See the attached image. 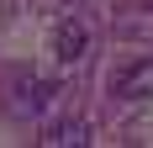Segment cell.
<instances>
[{
    "label": "cell",
    "instance_id": "6da1fadb",
    "mask_svg": "<svg viewBox=\"0 0 153 148\" xmlns=\"http://www.w3.org/2000/svg\"><path fill=\"white\" fill-rule=\"evenodd\" d=\"M111 101H122V106L153 101V58H132L111 74Z\"/></svg>",
    "mask_w": 153,
    "mask_h": 148
},
{
    "label": "cell",
    "instance_id": "7a4b0ae2",
    "mask_svg": "<svg viewBox=\"0 0 153 148\" xmlns=\"http://www.w3.org/2000/svg\"><path fill=\"white\" fill-rule=\"evenodd\" d=\"M53 58L58 64H85L90 58V21L85 16H63L53 27Z\"/></svg>",
    "mask_w": 153,
    "mask_h": 148
},
{
    "label": "cell",
    "instance_id": "3957f363",
    "mask_svg": "<svg viewBox=\"0 0 153 148\" xmlns=\"http://www.w3.org/2000/svg\"><path fill=\"white\" fill-rule=\"evenodd\" d=\"M11 95H16V117H42L48 106H53V95H58V79H37V74H32V79H16L11 85Z\"/></svg>",
    "mask_w": 153,
    "mask_h": 148
},
{
    "label": "cell",
    "instance_id": "277c9868",
    "mask_svg": "<svg viewBox=\"0 0 153 148\" xmlns=\"http://www.w3.org/2000/svg\"><path fill=\"white\" fill-rule=\"evenodd\" d=\"M37 143L42 148H90V122L85 117H58V122H48L42 132H37Z\"/></svg>",
    "mask_w": 153,
    "mask_h": 148
}]
</instances>
